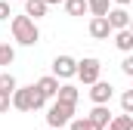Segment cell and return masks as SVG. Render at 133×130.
Segmentation results:
<instances>
[{"mask_svg":"<svg viewBox=\"0 0 133 130\" xmlns=\"http://www.w3.org/2000/svg\"><path fill=\"white\" fill-rule=\"evenodd\" d=\"M9 105H12V108H19V112H37V108H43V105H46V96H43L34 84H28V87H16V90H12Z\"/></svg>","mask_w":133,"mask_h":130,"instance_id":"1","label":"cell"},{"mask_svg":"<svg viewBox=\"0 0 133 130\" xmlns=\"http://www.w3.org/2000/svg\"><path fill=\"white\" fill-rule=\"evenodd\" d=\"M9 28H12V40L16 43H22V47H34L37 40H40V28H37V22H34L31 16H12V22H9Z\"/></svg>","mask_w":133,"mask_h":130,"instance_id":"2","label":"cell"},{"mask_svg":"<svg viewBox=\"0 0 133 130\" xmlns=\"http://www.w3.org/2000/svg\"><path fill=\"white\" fill-rule=\"evenodd\" d=\"M71 118H74V105H68V102H59V99H56V102L46 108V124H50V127H56V130L65 127Z\"/></svg>","mask_w":133,"mask_h":130,"instance_id":"3","label":"cell"},{"mask_svg":"<svg viewBox=\"0 0 133 130\" xmlns=\"http://www.w3.org/2000/svg\"><path fill=\"white\" fill-rule=\"evenodd\" d=\"M99 74H102V62L96 59V56H87V59H81V62H77V68H74V77H81L87 87H90L93 81H99Z\"/></svg>","mask_w":133,"mask_h":130,"instance_id":"4","label":"cell"},{"mask_svg":"<svg viewBox=\"0 0 133 130\" xmlns=\"http://www.w3.org/2000/svg\"><path fill=\"white\" fill-rule=\"evenodd\" d=\"M115 96V87L108 84V81H93L90 84V99H93V105H108V99Z\"/></svg>","mask_w":133,"mask_h":130,"instance_id":"5","label":"cell"},{"mask_svg":"<svg viewBox=\"0 0 133 130\" xmlns=\"http://www.w3.org/2000/svg\"><path fill=\"white\" fill-rule=\"evenodd\" d=\"M74 68H77V59H71V56H56L53 59V77H62V81H68V77H74Z\"/></svg>","mask_w":133,"mask_h":130,"instance_id":"6","label":"cell"},{"mask_svg":"<svg viewBox=\"0 0 133 130\" xmlns=\"http://www.w3.org/2000/svg\"><path fill=\"white\" fill-rule=\"evenodd\" d=\"M105 19H108L111 31H118V28H130V12H127V6H115V9H108Z\"/></svg>","mask_w":133,"mask_h":130,"instance_id":"7","label":"cell"},{"mask_svg":"<svg viewBox=\"0 0 133 130\" xmlns=\"http://www.w3.org/2000/svg\"><path fill=\"white\" fill-rule=\"evenodd\" d=\"M90 37L93 40H108L111 37V25H108L105 16H93L90 19Z\"/></svg>","mask_w":133,"mask_h":130,"instance_id":"8","label":"cell"},{"mask_svg":"<svg viewBox=\"0 0 133 130\" xmlns=\"http://www.w3.org/2000/svg\"><path fill=\"white\" fill-rule=\"evenodd\" d=\"M77 96H81V90L74 84H59V90H56V99L68 102V105H77Z\"/></svg>","mask_w":133,"mask_h":130,"instance_id":"9","label":"cell"},{"mask_svg":"<svg viewBox=\"0 0 133 130\" xmlns=\"http://www.w3.org/2000/svg\"><path fill=\"white\" fill-rule=\"evenodd\" d=\"M111 34H115V47L118 50H124V53L133 50V31L130 28H118V31H111Z\"/></svg>","mask_w":133,"mask_h":130,"instance_id":"10","label":"cell"},{"mask_svg":"<svg viewBox=\"0 0 133 130\" xmlns=\"http://www.w3.org/2000/svg\"><path fill=\"white\" fill-rule=\"evenodd\" d=\"M34 87H37V90H40V93H43L46 99H53V96H56V90H59V77L46 74V77H40V81H37Z\"/></svg>","mask_w":133,"mask_h":130,"instance_id":"11","label":"cell"},{"mask_svg":"<svg viewBox=\"0 0 133 130\" xmlns=\"http://www.w3.org/2000/svg\"><path fill=\"white\" fill-rule=\"evenodd\" d=\"M87 118H90L96 127H102V130H105V124L111 121V112H108V105H93V112H90Z\"/></svg>","mask_w":133,"mask_h":130,"instance_id":"12","label":"cell"},{"mask_svg":"<svg viewBox=\"0 0 133 130\" xmlns=\"http://www.w3.org/2000/svg\"><path fill=\"white\" fill-rule=\"evenodd\" d=\"M46 9H50V6H46L43 0H25V16H31L34 22H37V19H43V16H46Z\"/></svg>","mask_w":133,"mask_h":130,"instance_id":"13","label":"cell"},{"mask_svg":"<svg viewBox=\"0 0 133 130\" xmlns=\"http://www.w3.org/2000/svg\"><path fill=\"white\" fill-rule=\"evenodd\" d=\"M108 130H133V115H111V121L105 124Z\"/></svg>","mask_w":133,"mask_h":130,"instance_id":"14","label":"cell"},{"mask_svg":"<svg viewBox=\"0 0 133 130\" xmlns=\"http://www.w3.org/2000/svg\"><path fill=\"white\" fill-rule=\"evenodd\" d=\"M62 6H65L68 16H84L87 12V0H62Z\"/></svg>","mask_w":133,"mask_h":130,"instance_id":"15","label":"cell"},{"mask_svg":"<svg viewBox=\"0 0 133 130\" xmlns=\"http://www.w3.org/2000/svg\"><path fill=\"white\" fill-rule=\"evenodd\" d=\"M111 9V0H87V12H93V16H105Z\"/></svg>","mask_w":133,"mask_h":130,"instance_id":"16","label":"cell"},{"mask_svg":"<svg viewBox=\"0 0 133 130\" xmlns=\"http://www.w3.org/2000/svg\"><path fill=\"white\" fill-rule=\"evenodd\" d=\"M65 127H68V130H102V127H96L90 118H71Z\"/></svg>","mask_w":133,"mask_h":130,"instance_id":"17","label":"cell"},{"mask_svg":"<svg viewBox=\"0 0 133 130\" xmlns=\"http://www.w3.org/2000/svg\"><path fill=\"white\" fill-rule=\"evenodd\" d=\"M12 59H16V50L9 43H0V68L3 65H12Z\"/></svg>","mask_w":133,"mask_h":130,"instance_id":"18","label":"cell"},{"mask_svg":"<svg viewBox=\"0 0 133 130\" xmlns=\"http://www.w3.org/2000/svg\"><path fill=\"white\" fill-rule=\"evenodd\" d=\"M16 87H19V84H16V77H12L9 71H3V74H0V90H3V93H12Z\"/></svg>","mask_w":133,"mask_h":130,"instance_id":"19","label":"cell"},{"mask_svg":"<svg viewBox=\"0 0 133 130\" xmlns=\"http://www.w3.org/2000/svg\"><path fill=\"white\" fill-rule=\"evenodd\" d=\"M121 108H124L127 115H133V90H124V93H121Z\"/></svg>","mask_w":133,"mask_h":130,"instance_id":"20","label":"cell"},{"mask_svg":"<svg viewBox=\"0 0 133 130\" xmlns=\"http://www.w3.org/2000/svg\"><path fill=\"white\" fill-rule=\"evenodd\" d=\"M121 71H124L127 77H133V56H127V59L121 62Z\"/></svg>","mask_w":133,"mask_h":130,"instance_id":"21","label":"cell"},{"mask_svg":"<svg viewBox=\"0 0 133 130\" xmlns=\"http://www.w3.org/2000/svg\"><path fill=\"white\" fill-rule=\"evenodd\" d=\"M9 16H12V9H9V3H6V0H0V22H6Z\"/></svg>","mask_w":133,"mask_h":130,"instance_id":"22","label":"cell"},{"mask_svg":"<svg viewBox=\"0 0 133 130\" xmlns=\"http://www.w3.org/2000/svg\"><path fill=\"white\" fill-rule=\"evenodd\" d=\"M9 96H12V93H3V90H0V115L9 112Z\"/></svg>","mask_w":133,"mask_h":130,"instance_id":"23","label":"cell"},{"mask_svg":"<svg viewBox=\"0 0 133 130\" xmlns=\"http://www.w3.org/2000/svg\"><path fill=\"white\" fill-rule=\"evenodd\" d=\"M115 3H118V6H130L133 0H115Z\"/></svg>","mask_w":133,"mask_h":130,"instance_id":"24","label":"cell"},{"mask_svg":"<svg viewBox=\"0 0 133 130\" xmlns=\"http://www.w3.org/2000/svg\"><path fill=\"white\" fill-rule=\"evenodd\" d=\"M43 3H46V6H56V3H62V0H43Z\"/></svg>","mask_w":133,"mask_h":130,"instance_id":"25","label":"cell"},{"mask_svg":"<svg viewBox=\"0 0 133 130\" xmlns=\"http://www.w3.org/2000/svg\"><path fill=\"white\" fill-rule=\"evenodd\" d=\"M46 130H56V127H46Z\"/></svg>","mask_w":133,"mask_h":130,"instance_id":"26","label":"cell"}]
</instances>
